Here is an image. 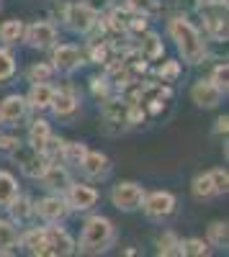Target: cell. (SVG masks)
I'll return each mask as SVG.
<instances>
[{"label":"cell","mask_w":229,"mask_h":257,"mask_svg":"<svg viewBox=\"0 0 229 257\" xmlns=\"http://www.w3.org/2000/svg\"><path fill=\"white\" fill-rule=\"evenodd\" d=\"M206 29H209L211 39L226 41V18L224 16H209V18H206Z\"/></svg>","instance_id":"33"},{"label":"cell","mask_w":229,"mask_h":257,"mask_svg":"<svg viewBox=\"0 0 229 257\" xmlns=\"http://www.w3.org/2000/svg\"><path fill=\"white\" fill-rule=\"evenodd\" d=\"M52 113L59 116V118H70L80 111V95L75 88H70V85H65V88H54V95H52Z\"/></svg>","instance_id":"11"},{"label":"cell","mask_w":229,"mask_h":257,"mask_svg":"<svg viewBox=\"0 0 229 257\" xmlns=\"http://www.w3.org/2000/svg\"><path fill=\"white\" fill-rule=\"evenodd\" d=\"M211 252V244L209 242H203V239H180V254H188V257H203V254H209Z\"/></svg>","instance_id":"31"},{"label":"cell","mask_w":229,"mask_h":257,"mask_svg":"<svg viewBox=\"0 0 229 257\" xmlns=\"http://www.w3.org/2000/svg\"><path fill=\"white\" fill-rule=\"evenodd\" d=\"M206 242H209L211 247H216V249H224L226 242H229V226H226V221L209 224V229H206Z\"/></svg>","instance_id":"26"},{"label":"cell","mask_w":229,"mask_h":257,"mask_svg":"<svg viewBox=\"0 0 229 257\" xmlns=\"http://www.w3.org/2000/svg\"><path fill=\"white\" fill-rule=\"evenodd\" d=\"M209 80L216 85V88H219L224 95H226V88H229V85H226V82H229V67H226V62H219V64H216Z\"/></svg>","instance_id":"36"},{"label":"cell","mask_w":229,"mask_h":257,"mask_svg":"<svg viewBox=\"0 0 229 257\" xmlns=\"http://www.w3.org/2000/svg\"><path fill=\"white\" fill-rule=\"evenodd\" d=\"M62 21L72 34H90L98 26V13L85 3V0H75V3L65 6V13H62Z\"/></svg>","instance_id":"3"},{"label":"cell","mask_w":229,"mask_h":257,"mask_svg":"<svg viewBox=\"0 0 229 257\" xmlns=\"http://www.w3.org/2000/svg\"><path fill=\"white\" fill-rule=\"evenodd\" d=\"M226 132H229V116H219L216 118V126H214V134H219V137L224 134L226 137Z\"/></svg>","instance_id":"41"},{"label":"cell","mask_w":229,"mask_h":257,"mask_svg":"<svg viewBox=\"0 0 229 257\" xmlns=\"http://www.w3.org/2000/svg\"><path fill=\"white\" fill-rule=\"evenodd\" d=\"M221 98H224V93L211 80H198L191 88V100L198 105V108H216V105L221 103Z\"/></svg>","instance_id":"14"},{"label":"cell","mask_w":229,"mask_h":257,"mask_svg":"<svg viewBox=\"0 0 229 257\" xmlns=\"http://www.w3.org/2000/svg\"><path fill=\"white\" fill-rule=\"evenodd\" d=\"M139 208L144 211V216H147V219L165 221V219H170L175 213L178 198L173 196V193H168V190H152V193H144Z\"/></svg>","instance_id":"4"},{"label":"cell","mask_w":229,"mask_h":257,"mask_svg":"<svg viewBox=\"0 0 229 257\" xmlns=\"http://www.w3.org/2000/svg\"><path fill=\"white\" fill-rule=\"evenodd\" d=\"M90 59L93 62H98V64H108V62H113L111 57H113V47L108 44V41H100V39H95V41H90Z\"/></svg>","instance_id":"30"},{"label":"cell","mask_w":229,"mask_h":257,"mask_svg":"<svg viewBox=\"0 0 229 257\" xmlns=\"http://www.w3.org/2000/svg\"><path fill=\"white\" fill-rule=\"evenodd\" d=\"M29 113V103L24 95H6L3 100H0V123L6 126H13L18 121H24Z\"/></svg>","instance_id":"13"},{"label":"cell","mask_w":229,"mask_h":257,"mask_svg":"<svg viewBox=\"0 0 229 257\" xmlns=\"http://www.w3.org/2000/svg\"><path fill=\"white\" fill-rule=\"evenodd\" d=\"M16 193H18L16 178L8 173V170H0V208H6V206L13 201Z\"/></svg>","instance_id":"28"},{"label":"cell","mask_w":229,"mask_h":257,"mask_svg":"<svg viewBox=\"0 0 229 257\" xmlns=\"http://www.w3.org/2000/svg\"><path fill=\"white\" fill-rule=\"evenodd\" d=\"M39 180L44 183V188L52 190V193H65V190L70 188V183H72L70 170H67L65 165H59V162H49V165L44 167V173H41Z\"/></svg>","instance_id":"15"},{"label":"cell","mask_w":229,"mask_h":257,"mask_svg":"<svg viewBox=\"0 0 229 257\" xmlns=\"http://www.w3.org/2000/svg\"><path fill=\"white\" fill-rule=\"evenodd\" d=\"M157 254L165 257H178L180 254V239L175 231H162L157 237Z\"/></svg>","instance_id":"27"},{"label":"cell","mask_w":229,"mask_h":257,"mask_svg":"<svg viewBox=\"0 0 229 257\" xmlns=\"http://www.w3.org/2000/svg\"><path fill=\"white\" fill-rule=\"evenodd\" d=\"M24 41L31 49H52L57 44V26L49 21H36V24L26 26Z\"/></svg>","instance_id":"9"},{"label":"cell","mask_w":229,"mask_h":257,"mask_svg":"<svg viewBox=\"0 0 229 257\" xmlns=\"http://www.w3.org/2000/svg\"><path fill=\"white\" fill-rule=\"evenodd\" d=\"M139 54L144 57V59H160L162 54H165V44H162V39L157 36V34H144V39H142V44H139Z\"/></svg>","instance_id":"25"},{"label":"cell","mask_w":229,"mask_h":257,"mask_svg":"<svg viewBox=\"0 0 229 257\" xmlns=\"http://www.w3.org/2000/svg\"><path fill=\"white\" fill-rule=\"evenodd\" d=\"M85 152H88V147L82 142H62L59 157H62V162H65L67 167H77L80 170V162H82V157H85Z\"/></svg>","instance_id":"24"},{"label":"cell","mask_w":229,"mask_h":257,"mask_svg":"<svg viewBox=\"0 0 229 257\" xmlns=\"http://www.w3.org/2000/svg\"><path fill=\"white\" fill-rule=\"evenodd\" d=\"M54 72L57 70H54L52 62H34L26 70V77H29V82H49L54 77Z\"/></svg>","instance_id":"29"},{"label":"cell","mask_w":229,"mask_h":257,"mask_svg":"<svg viewBox=\"0 0 229 257\" xmlns=\"http://www.w3.org/2000/svg\"><path fill=\"white\" fill-rule=\"evenodd\" d=\"M18 244L34 257H44L47 252V226H31L24 234H18Z\"/></svg>","instance_id":"17"},{"label":"cell","mask_w":229,"mask_h":257,"mask_svg":"<svg viewBox=\"0 0 229 257\" xmlns=\"http://www.w3.org/2000/svg\"><path fill=\"white\" fill-rule=\"evenodd\" d=\"M49 137H52V126H49V121H44V118L31 121V126H29V144L36 149V152H41V149H44V144H47Z\"/></svg>","instance_id":"23"},{"label":"cell","mask_w":229,"mask_h":257,"mask_svg":"<svg viewBox=\"0 0 229 257\" xmlns=\"http://www.w3.org/2000/svg\"><path fill=\"white\" fill-rule=\"evenodd\" d=\"M85 3L95 11V13H103V11H108L113 3H111V0H85Z\"/></svg>","instance_id":"40"},{"label":"cell","mask_w":229,"mask_h":257,"mask_svg":"<svg viewBox=\"0 0 229 257\" xmlns=\"http://www.w3.org/2000/svg\"><path fill=\"white\" fill-rule=\"evenodd\" d=\"M142 198H144V188H142L139 183H132V180L116 183L113 190H111V203H113L119 211H124V213L139 211Z\"/></svg>","instance_id":"5"},{"label":"cell","mask_w":229,"mask_h":257,"mask_svg":"<svg viewBox=\"0 0 229 257\" xmlns=\"http://www.w3.org/2000/svg\"><path fill=\"white\" fill-rule=\"evenodd\" d=\"M178 77H180V62H175V59L162 62V67H160V80H162V82H175Z\"/></svg>","instance_id":"37"},{"label":"cell","mask_w":229,"mask_h":257,"mask_svg":"<svg viewBox=\"0 0 229 257\" xmlns=\"http://www.w3.org/2000/svg\"><path fill=\"white\" fill-rule=\"evenodd\" d=\"M52 95H54V88L49 82H31L26 103H29V108H34V111H47L52 105Z\"/></svg>","instance_id":"19"},{"label":"cell","mask_w":229,"mask_h":257,"mask_svg":"<svg viewBox=\"0 0 229 257\" xmlns=\"http://www.w3.org/2000/svg\"><path fill=\"white\" fill-rule=\"evenodd\" d=\"M75 252V242L72 237L57 224H47V252L49 257H65Z\"/></svg>","instance_id":"12"},{"label":"cell","mask_w":229,"mask_h":257,"mask_svg":"<svg viewBox=\"0 0 229 257\" xmlns=\"http://www.w3.org/2000/svg\"><path fill=\"white\" fill-rule=\"evenodd\" d=\"M127 11L139 16H155L160 13V0H127Z\"/></svg>","instance_id":"32"},{"label":"cell","mask_w":229,"mask_h":257,"mask_svg":"<svg viewBox=\"0 0 229 257\" xmlns=\"http://www.w3.org/2000/svg\"><path fill=\"white\" fill-rule=\"evenodd\" d=\"M211 180H214V188H216V196H224V193L229 190V173L224 167L211 170Z\"/></svg>","instance_id":"38"},{"label":"cell","mask_w":229,"mask_h":257,"mask_svg":"<svg viewBox=\"0 0 229 257\" xmlns=\"http://www.w3.org/2000/svg\"><path fill=\"white\" fill-rule=\"evenodd\" d=\"M80 170H82V175L90 178V180H106L108 173H111V160L103 152H90L88 149L82 162H80Z\"/></svg>","instance_id":"16"},{"label":"cell","mask_w":229,"mask_h":257,"mask_svg":"<svg viewBox=\"0 0 229 257\" xmlns=\"http://www.w3.org/2000/svg\"><path fill=\"white\" fill-rule=\"evenodd\" d=\"M11 157L21 165V173H24L26 178H41V173H44V167L49 165L47 160H44V155L41 152H36V149L31 147V144H16L13 147V152H11Z\"/></svg>","instance_id":"6"},{"label":"cell","mask_w":229,"mask_h":257,"mask_svg":"<svg viewBox=\"0 0 229 257\" xmlns=\"http://www.w3.org/2000/svg\"><path fill=\"white\" fill-rule=\"evenodd\" d=\"M116 242V226L111 219L106 216H90L82 224V234L80 242L75 244V252L80 254H100L111 249V244Z\"/></svg>","instance_id":"2"},{"label":"cell","mask_w":229,"mask_h":257,"mask_svg":"<svg viewBox=\"0 0 229 257\" xmlns=\"http://www.w3.org/2000/svg\"><path fill=\"white\" fill-rule=\"evenodd\" d=\"M24 31H26V24L18 18H11V21H3L0 24V41L6 47H16L18 41H24Z\"/></svg>","instance_id":"20"},{"label":"cell","mask_w":229,"mask_h":257,"mask_svg":"<svg viewBox=\"0 0 229 257\" xmlns=\"http://www.w3.org/2000/svg\"><path fill=\"white\" fill-rule=\"evenodd\" d=\"M201 8H226V0H196Z\"/></svg>","instance_id":"42"},{"label":"cell","mask_w":229,"mask_h":257,"mask_svg":"<svg viewBox=\"0 0 229 257\" xmlns=\"http://www.w3.org/2000/svg\"><path fill=\"white\" fill-rule=\"evenodd\" d=\"M16 144H18V139H16V137H11V134H0V152L11 155Z\"/></svg>","instance_id":"39"},{"label":"cell","mask_w":229,"mask_h":257,"mask_svg":"<svg viewBox=\"0 0 229 257\" xmlns=\"http://www.w3.org/2000/svg\"><path fill=\"white\" fill-rule=\"evenodd\" d=\"M18 249V229L11 219H0V254H13Z\"/></svg>","instance_id":"21"},{"label":"cell","mask_w":229,"mask_h":257,"mask_svg":"<svg viewBox=\"0 0 229 257\" xmlns=\"http://www.w3.org/2000/svg\"><path fill=\"white\" fill-rule=\"evenodd\" d=\"M8 208V216L13 224H29L34 219V201L29 196H21V193H16L13 201L6 206Z\"/></svg>","instance_id":"18"},{"label":"cell","mask_w":229,"mask_h":257,"mask_svg":"<svg viewBox=\"0 0 229 257\" xmlns=\"http://www.w3.org/2000/svg\"><path fill=\"white\" fill-rule=\"evenodd\" d=\"M16 75V57L8 49H0V82H6Z\"/></svg>","instance_id":"34"},{"label":"cell","mask_w":229,"mask_h":257,"mask_svg":"<svg viewBox=\"0 0 229 257\" xmlns=\"http://www.w3.org/2000/svg\"><path fill=\"white\" fill-rule=\"evenodd\" d=\"M52 64L54 70L62 72V75H70L75 70H80L82 64H85V52L75 44H54L52 47Z\"/></svg>","instance_id":"7"},{"label":"cell","mask_w":229,"mask_h":257,"mask_svg":"<svg viewBox=\"0 0 229 257\" xmlns=\"http://www.w3.org/2000/svg\"><path fill=\"white\" fill-rule=\"evenodd\" d=\"M90 93H93L98 100L108 98V95H111V82H108V77H106V75H95V77H90Z\"/></svg>","instance_id":"35"},{"label":"cell","mask_w":229,"mask_h":257,"mask_svg":"<svg viewBox=\"0 0 229 257\" xmlns=\"http://www.w3.org/2000/svg\"><path fill=\"white\" fill-rule=\"evenodd\" d=\"M62 196H65L70 211H90L98 203V190L88 183H70V188Z\"/></svg>","instance_id":"10"},{"label":"cell","mask_w":229,"mask_h":257,"mask_svg":"<svg viewBox=\"0 0 229 257\" xmlns=\"http://www.w3.org/2000/svg\"><path fill=\"white\" fill-rule=\"evenodd\" d=\"M67 213H70V206H67V201H65L62 193H54V196H47V198H41L39 203H34V216H39L44 224L65 221Z\"/></svg>","instance_id":"8"},{"label":"cell","mask_w":229,"mask_h":257,"mask_svg":"<svg viewBox=\"0 0 229 257\" xmlns=\"http://www.w3.org/2000/svg\"><path fill=\"white\" fill-rule=\"evenodd\" d=\"M191 193L196 201H211L216 196V188H214V180H211V173H198L191 183Z\"/></svg>","instance_id":"22"},{"label":"cell","mask_w":229,"mask_h":257,"mask_svg":"<svg viewBox=\"0 0 229 257\" xmlns=\"http://www.w3.org/2000/svg\"><path fill=\"white\" fill-rule=\"evenodd\" d=\"M168 34L175 41V47H178L183 62L201 64L206 59V41H203L201 31L185 16H173L168 21Z\"/></svg>","instance_id":"1"}]
</instances>
